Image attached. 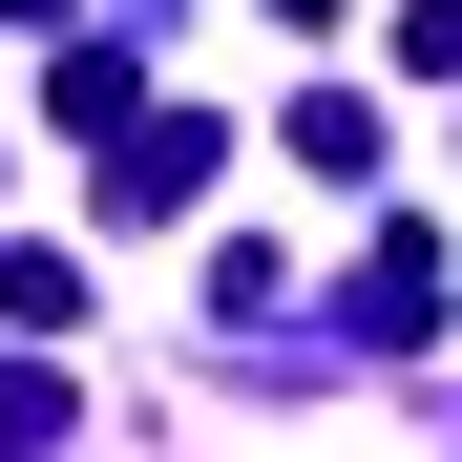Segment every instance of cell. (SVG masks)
I'll list each match as a JSON object with an SVG mask.
<instances>
[{"label": "cell", "mask_w": 462, "mask_h": 462, "mask_svg": "<svg viewBox=\"0 0 462 462\" xmlns=\"http://www.w3.org/2000/svg\"><path fill=\"white\" fill-rule=\"evenodd\" d=\"M210 169H231V126H210V106L126 126V147H106V231H169V210H210Z\"/></svg>", "instance_id": "obj_1"}, {"label": "cell", "mask_w": 462, "mask_h": 462, "mask_svg": "<svg viewBox=\"0 0 462 462\" xmlns=\"http://www.w3.org/2000/svg\"><path fill=\"white\" fill-rule=\"evenodd\" d=\"M294 169L357 189V169H378V106H357V85H294Z\"/></svg>", "instance_id": "obj_2"}, {"label": "cell", "mask_w": 462, "mask_h": 462, "mask_svg": "<svg viewBox=\"0 0 462 462\" xmlns=\"http://www.w3.org/2000/svg\"><path fill=\"white\" fill-rule=\"evenodd\" d=\"M273 22H316V42H337V0H273Z\"/></svg>", "instance_id": "obj_3"}]
</instances>
